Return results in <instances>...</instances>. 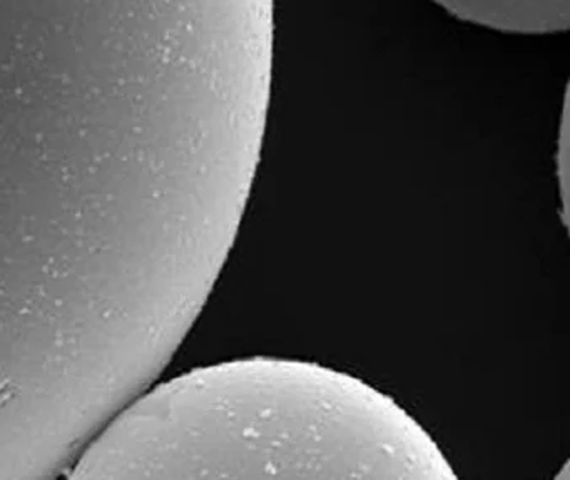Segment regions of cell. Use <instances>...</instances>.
Wrapping results in <instances>:
<instances>
[{"instance_id":"6da1fadb","label":"cell","mask_w":570,"mask_h":480,"mask_svg":"<svg viewBox=\"0 0 570 480\" xmlns=\"http://www.w3.org/2000/svg\"><path fill=\"white\" fill-rule=\"evenodd\" d=\"M71 479L455 480L425 429L348 373L236 360L186 373L125 410Z\"/></svg>"},{"instance_id":"7a4b0ae2","label":"cell","mask_w":570,"mask_h":480,"mask_svg":"<svg viewBox=\"0 0 570 480\" xmlns=\"http://www.w3.org/2000/svg\"><path fill=\"white\" fill-rule=\"evenodd\" d=\"M446 12L512 35H556L570 25V0H435Z\"/></svg>"}]
</instances>
